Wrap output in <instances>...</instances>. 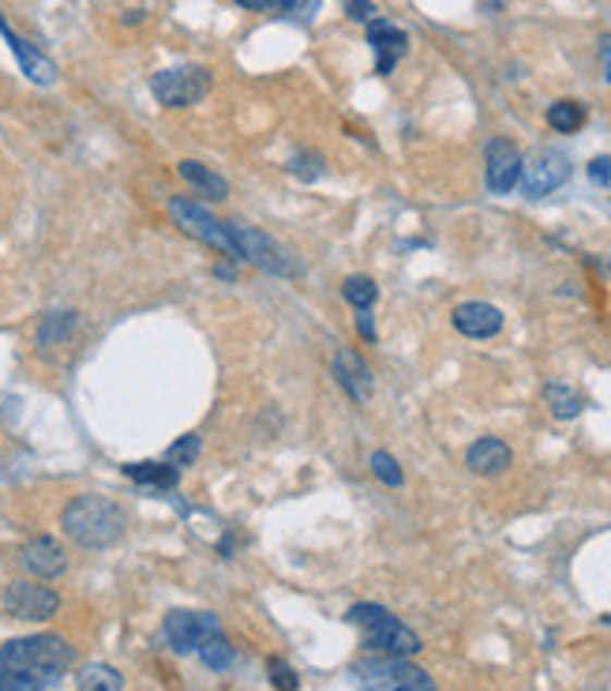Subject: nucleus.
<instances>
[{"label":"nucleus","mask_w":611,"mask_h":691,"mask_svg":"<svg viewBox=\"0 0 611 691\" xmlns=\"http://www.w3.org/2000/svg\"><path fill=\"white\" fill-rule=\"evenodd\" d=\"M75 662L64 635H23L0 646V691H49Z\"/></svg>","instance_id":"obj_1"},{"label":"nucleus","mask_w":611,"mask_h":691,"mask_svg":"<svg viewBox=\"0 0 611 691\" xmlns=\"http://www.w3.org/2000/svg\"><path fill=\"white\" fill-rule=\"evenodd\" d=\"M61 526L83 549H106V545L121 542L129 519H124V511L117 508L113 500H106V496H75L64 508Z\"/></svg>","instance_id":"obj_2"},{"label":"nucleus","mask_w":611,"mask_h":691,"mask_svg":"<svg viewBox=\"0 0 611 691\" xmlns=\"http://www.w3.org/2000/svg\"><path fill=\"white\" fill-rule=\"evenodd\" d=\"M350 620L361 628L364 635V651L379 654V657H410L420 651V639L417 631H410L394 613H387L383 605H353Z\"/></svg>","instance_id":"obj_3"},{"label":"nucleus","mask_w":611,"mask_h":691,"mask_svg":"<svg viewBox=\"0 0 611 691\" xmlns=\"http://www.w3.org/2000/svg\"><path fill=\"white\" fill-rule=\"evenodd\" d=\"M361 691H436V680L410 657H371L353 669Z\"/></svg>","instance_id":"obj_4"},{"label":"nucleus","mask_w":611,"mask_h":691,"mask_svg":"<svg viewBox=\"0 0 611 691\" xmlns=\"http://www.w3.org/2000/svg\"><path fill=\"white\" fill-rule=\"evenodd\" d=\"M169 215H173V222L181 226L188 238L203 241L207 248H218L225 252V256L241 259V252H236V241H233V230H229V222L222 218H215L207 207H199V199H169Z\"/></svg>","instance_id":"obj_5"},{"label":"nucleus","mask_w":611,"mask_h":691,"mask_svg":"<svg viewBox=\"0 0 611 691\" xmlns=\"http://www.w3.org/2000/svg\"><path fill=\"white\" fill-rule=\"evenodd\" d=\"M150 90H155L158 106L166 109H188L199 102L210 90V72L199 69V64H181V69H166L150 80Z\"/></svg>","instance_id":"obj_6"},{"label":"nucleus","mask_w":611,"mask_h":691,"mask_svg":"<svg viewBox=\"0 0 611 691\" xmlns=\"http://www.w3.org/2000/svg\"><path fill=\"white\" fill-rule=\"evenodd\" d=\"M566 181H571V158L563 150L540 147L529 158H522V181L517 184L529 199H545L555 189H563Z\"/></svg>","instance_id":"obj_7"},{"label":"nucleus","mask_w":611,"mask_h":691,"mask_svg":"<svg viewBox=\"0 0 611 691\" xmlns=\"http://www.w3.org/2000/svg\"><path fill=\"white\" fill-rule=\"evenodd\" d=\"M161 635H166V643L173 646L176 654H195L207 639L222 635V623H218L215 613L176 609V613H169L166 623H161Z\"/></svg>","instance_id":"obj_8"},{"label":"nucleus","mask_w":611,"mask_h":691,"mask_svg":"<svg viewBox=\"0 0 611 691\" xmlns=\"http://www.w3.org/2000/svg\"><path fill=\"white\" fill-rule=\"evenodd\" d=\"M229 230H233L241 259H248V264H256L259 271H270V275H296V264L285 256L282 244H274L267 233L252 230V226H244V222H229Z\"/></svg>","instance_id":"obj_9"},{"label":"nucleus","mask_w":611,"mask_h":691,"mask_svg":"<svg viewBox=\"0 0 611 691\" xmlns=\"http://www.w3.org/2000/svg\"><path fill=\"white\" fill-rule=\"evenodd\" d=\"M4 609L15 620H49L61 609V597H57V590L38 583H12L4 590Z\"/></svg>","instance_id":"obj_10"},{"label":"nucleus","mask_w":611,"mask_h":691,"mask_svg":"<svg viewBox=\"0 0 611 691\" xmlns=\"http://www.w3.org/2000/svg\"><path fill=\"white\" fill-rule=\"evenodd\" d=\"M484 162H488V189L496 196H506V192L517 189L522 181V155L511 140H491L484 147Z\"/></svg>","instance_id":"obj_11"},{"label":"nucleus","mask_w":611,"mask_h":691,"mask_svg":"<svg viewBox=\"0 0 611 691\" xmlns=\"http://www.w3.org/2000/svg\"><path fill=\"white\" fill-rule=\"evenodd\" d=\"M368 41L376 49V72L390 75L398 69L405 53H410V35L402 27H394L390 20H368Z\"/></svg>","instance_id":"obj_12"},{"label":"nucleus","mask_w":611,"mask_h":691,"mask_svg":"<svg viewBox=\"0 0 611 691\" xmlns=\"http://www.w3.org/2000/svg\"><path fill=\"white\" fill-rule=\"evenodd\" d=\"M0 38H4L8 46H12V57L20 61L23 75H27L30 83H38V87H49V83H57V64L49 61V57L41 53V49H34L27 38L15 35V31L8 27L4 15H0Z\"/></svg>","instance_id":"obj_13"},{"label":"nucleus","mask_w":611,"mask_h":691,"mask_svg":"<svg viewBox=\"0 0 611 691\" xmlns=\"http://www.w3.org/2000/svg\"><path fill=\"white\" fill-rule=\"evenodd\" d=\"M20 560H23V568L38 579H61L68 571V553L61 542H53V537H30V542L23 545Z\"/></svg>","instance_id":"obj_14"},{"label":"nucleus","mask_w":611,"mask_h":691,"mask_svg":"<svg viewBox=\"0 0 611 691\" xmlns=\"http://www.w3.org/2000/svg\"><path fill=\"white\" fill-rule=\"evenodd\" d=\"M454 327L465 339H491V335L503 331V312L488 301H465L454 308Z\"/></svg>","instance_id":"obj_15"},{"label":"nucleus","mask_w":611,"mask_h":691,"mask_svg":"<svg viewBox=\"0 0 611 691\" xmlns=\"http://www.w3.org/2000/svg\"><path fill=\"white\" fill-rule=\"evenodd\" d=\"M334 376H338V384L350 391V399H356V402H368L371 387H376V376H371L368 361H364L356 350H338Z\"/></svg>","instance_id":"obj_16"},{"label":"nucleus","mask_w":611,"mask_h":691,"mask_svg":"<svg viewBox=\"0 0 611 691\" xmlns=\"http://www.w3.org/2000/svg\"><path fill=\"white\" fill-rule=\"evenodd\" d=\"M511 448H506L503 440H496V436H484V440L473 444L469 451H465V466L473 470V474H480V477H496V474H503L506 466H511Z\"/></svg>","instance_id":"obj_17"},{"label":"nucleus","mask_w":611,"mask_h":691,"mask_svg":"<svg viewBox=\"0 0 611 691\" xmlns=\"http://www.w3.org/2000/svg\"><path fill=\"white\" fill-rule=\"evenodd\" d=\"M176 173L188 181L192 192H199L203 199H225L229 196V181L225 177H218L215 170H207L203 162H192V158H184L181 166H176Z\"/></svg>","instance_id":"obj_18"},{"label":"nucleus","mask_w":611,"mask_h":691,"mask_svg":"<svg viewBox=\"0 0 611 691\" xmlns=\"http://www.w3.org/2000/svg\"><path fill=\"white\" fill-rule=\"evenodd\" d=\"M124 474H129L132 482L143 485V488L169 493V488L176 485V477H181V470L169 466V462H132V466H124Z\"/></svg>","instance_id":"obj_19"},{"label":"nucleus","mask_w":611,"mask_h":691,"mask_svg":"<svg viewBox=\"0 0 611 691\" xmlns=\"http://www.w3.org/2000/svg\"><path fill=\"white\" fill-rule=\"evenodd\" d=\"M545 399H548V407H551V414H555L559 421H571V417H578L582 414V395L574 391V387H566V384H548L545 387Z\"/></svg>","instance_id":"obj_20"},{"label":"nucleus","mask_w":611,"mask_h":691,"mask_svg":"<svg viewBox=\"0 0 611 691\" xmlns=\"http://www.w3.org/2000/svg\"><path fill=\"white\" fill-rule=\"evenodd\" d=\"M548 124L555 132H578L582 124H585V106L582 102H574V98H563V102H551L548 106Z\"/></svg>","instance_id":"obj_21"},{"label":"nucleus","mask_w":611,"mask_h":691,"mask_svg":"<svg viewBox=\"0 0 611 691\" xmlns=\"http://www.w3.org/2000/svg\"><path fill=\"white\" fill-rule=\"evenodd\" d=\"M75 680H80V691H121L124 688V677L113 669V665H87Z\"/></svg>","instance_id":"obj_22"},{"label":"nucleus","mask_w":611,"mask_h":691,"mask_svg":"<svg viewBox=\"0 0 611 691\" xmlns=\"http://www.w3.org/2000/svg\"><path fill=\"white\" fill-rule=\"evenodd\" d=\"M241 8H248V12H278V15H301V20H308L311 12H316V0H236Z\"/></svg>","instance_id":"obj_23"},{"label":"nucleus","mask_w":611,"mask_h":691,"mask_svg":"<svg viewBox=\"0 0 611 691\" xmlns=\"http://www.w3.org/2000/svg\"><path fill=\"white\" fill-rule=\"evenodd\" d=\"M75 331V316L72 312H53V316H46L41 319V327H38V346H61L68 342V335Z\"/></svg>","instance_id":"obj_24"},{"label":"nucleus","mask_w":611,"mask_h":691,"mask_svg":"<svg viewBox=\"0 0 611 691\" xmlns=\"http://www.w3.org/2000/svg\"><path fill=\"white\" fill-rule=\"evenodd\" d=\"M342 293H345V301H350L353 308L368 312L371 305H376V298H379V286L371 282L368 275H353V278H345Z\"/></svg>","instance_id":"obj_25"},{"label":"nucleus","mask_w":611,"mask_h":691,"mask_svg":"<svg viewBox=\"0 0 611 691\" xmlns=\"http://www.w3.org/2000/svg\"><path fill=\"white\" fill-rule=\"evenodd\" d=\"M199 662L207 665V669H229V665H233V646H229V639L222 635L207 639V643L199 646Z\"/></svg>","instance_id":"obj_26"},{"label":"nucleus","mask_w":611,"mask_h":691,"mask_svg":"<svg viewBox=\"0 0 611 691\" xmlns=\"http://www.w3.org/2000/svg\"><path fill=\"white\" fill-rule=\"evenodd\" d=\"M199 448H203V440L199 436H181V440L173 444V448L166 451V462L169 466H192L195 459H199Z\"/></svg>","instance_id":"obj_27"},{"label":"nucleus","mask_w":611,"mask_h":691,"mask_svg":"<svg viewBox=\"0 0 611 691\" xmlns=\"http://www.w3.org/2000/svg\"><path fill=\"white\" fill-rule=\"evenodd\" d=\"M371 474H376L379 482L390 485V488H398V485L405 482V477H402V466H398V459H394V454H387V451H376V454H371Z\"/></svg>","instance_id":"obj_28"},{"label":"nucleus","mask_w":611,"mask_h":691,"mask_svg":"<svg viewBox=\"0 0 611 691\" xmlns=\"http://www.w3.org/2000/svg\"><path fill=\"white\" fill-rule=\"evenodd\" d=\"M267 669H270V684L278 691H296V672L282 662V657H270Z\"/></svg>","instance_id":"obj_29"},{"label":"nucleus","mask_w":611,"mask_h":691,"mask_svg":"<svg viewBox=\"0 0 611 691\" xmlns=\"http://www.w3.org/2000/svg\"><path fill=\"white\" fill-rule=\"evenodd\" d=\"M290 170L293 173H301V177H319V170H322V158H316V155H296L293 162H290Z\"/></svg>","instance_id":"obj_30"},{"label":"nucleus","mask_w":611,"mask_h":691,"mask_svg":"<svg viewBox=\"0 0 611 691\" xmlns=\"http://www.w3.org/2000/svg\"><path fill=\"white\" fill-rule=\"evenodd\" d=\"M589 181L597 184H611V155H600L589 162Z\"/></svg>","instance_id":"obj_31"},{"label":"nucleus","mask_w":611,"mask_h":691,"mask_svg":"<svg viewBox=\"0 0 611 691\" xmlns=\"http://www.w3.org/2000/svg\"><path fill=\"white\" fill-rule=\"evenodd\" d=\"M345 4H350V15L353 20H376V8H371V0H345Z\"/></svg>","instance_id":"obj_32"},{"label":"nucleus","mask_w":611,"mask_h":691,"mask_svg":"<svg viewBox=\"0 0 611 691\" xmlns=\"http://www.w3.org/2000/svg\"><path fill=\"white\" fill-rule=\"evenodd\" d=\"M600 72H604V80L611 83V35L600 38Z\"/></svg>","instance_id":"obj_33"},{"label":"nucleus","mask_w":611,"mask_h":691,"mask_svg":"<svg viewBox=\"0 0 611 691\" xmlns=\"http://www.w3.org/2000/svg\"><path fill=\"white\" fill-rule=\"evenodd\" d=\"M356 327H361V335H364V339H376V327H371V316H368V312H361V316H356Z\"/></svg>","instance_id":"obj_34"},{"label":"nucleus","mask_w":611,"mask_h":691,"mask_svg":"<svg viewBox=\"0 0 611 691\" xmlns=\"http://www.w3.org/2000/svg\"><path fill=\"white\" fill-rule=\"evenodd\" d=\"M218 278H236V271H233V267L222 264V267H218Z\"/></svg>","instance_id":"obj_35"}]
</instances>
